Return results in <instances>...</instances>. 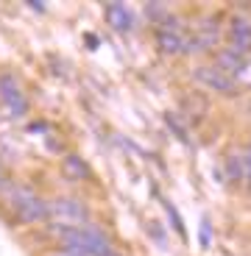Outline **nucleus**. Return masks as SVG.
I'll use <instances>...</instances> for the list:
<instances>
[{"instance_id": "13", "label": "nucleus", "mask_w": 251, "mask_h": 256, "mask_svg": "<svg viewBox=\"0 0 251 256\" xmlns=\"http://www.w3.org/2000/svg\"><path fill=\"white\" fill-rule=\"evenodd\" d=\"M145 14H148V17H165V14H167V8L165 6H148V8H145Z\"/></svg>"}, {"instance_id": "1", "label": "nucleus", "mask_w": 251, "mask_h": 256, "mask_svg": "<svg viewBox=\"0 0 251 256\" xmlns=\"http://www.w3.org/2000/svg\"><path fill=\"white\" fill-rule=\"evenodd\" d=\"M59 242L73 256H112V240L98 226H76V228H59Z\"/></svg>"}, {"instance_id": "8", "label": "nucleus", "mask_w": 251, "mask_h": 256, "mask_svg": "<svg viewBox=\"0 0 251 256\" xmlns=\"http://www.w3.org/2000/svg\"><path fill=\"white\" fill-rule=\"evenodd\" d=\"M218 67L226 72V76H240L243 72V67H245V58H243V53L237 50V48H226V50H220L218 53Z\"/></svg>"}, {"instance_id": "12", "label": "nucleus", "mask_w": 251, "mask_h": 256, "mask_svg": "<svg viewBox=\"0 0 251 256\" xmlns=\"http://www.w3.org/2000/svg\"><path fill=\"white\" fill-rule=\"evenodd\" d=\"M165 209H167V214L173 218V228L179 231L181 237H187V234H184V226H181V218H179V212H176V209H173V206H170V204H165Z\"/></svg>"}, {"instance_id": "15", "label": "nucleus", "mask_w": 251, "mask_h": 256, "mask_svg": "<svg viewBox=\"0 0 251 256\" xmlns=\"http://www.w3.org/2000/svg\"><path fill=\"white\" fill-rule=\"evenodd\" d=\"M48 256H73V254H67V250H53V254H48Z\"/></svg>"}, {"instance_id": "10", "label": "nucleus", "mask_w": 251, "mask_h": 256, "mask_svg": "<svg viewBox=\"0 0 251 256\" xmlns=\"http://www.w3.org/2000/svg\"><path fill=\"white\" fill-rule=\"evenodd\" d=\"M226 170H229V181H232V184H240V181H243V156L232 154L226 159Z\"/></svg>"}, {"instance_id": "2", "label": "nucleus", "mask_w": 251, "mask_h": 256, "mask_svg": "<svg viewBox=\"0 0 251 256\" xmlns=\"http://www.w3.org/2000/svg\"><path fill=\"white\" fill-rule=\"evenodd\" d=\"M9 190V206H12L14 218L20 223H45L48 220V200L39 198L34 190L23 184H14V186H6Z\"/></svg>"}, {"instance_id": "16", "label": "nucleus", "mask_w": 251, "mask_h": 256, "mask_svg": "<svg viewBox=\"0 0 251 256\" xmlns=\"http://www.w3.org/2000/svg\"><path fill=\"white\" fill-rule=\"evenodd\" d=\"M6 186V176H3V167H0V190Z\"/></svg>"}, {"instance_id": "7", "label": "nucleus", "mask_w": 251, "mask_h": 256, "mask_svg": "<svg viewBox=\"0 0 251 256\" xmlns=\"http://www.w3.org/2000/svg\"><path fill=\"white\" fill-rule=\"evenodd\" d=\"M103 17H106V22L115 31H131V26H134V17H131V12L123 3H106L103 6Z\"/></svg>"}, {"instance_id": "14", "label": "nucleus", "mask_w": 251, "mask_h": 256, "mask_svg": "<svg viewBox=\"0 0 251 256\" xmlns=\"http://www.w3.org/2000/svg\"><path fill=\"white\" fill-rule=\"evenodd\" d=\"M201 245H204V248L209 245V220L206 218H204V223H201Z\"/></svg>"}, {"instance_id": "5", "label": "nucleus", "mask_w": 251, "mask_h": 256, "mask_svg": "<svg viewBox=\"0 0 251 256\" xmlns=\"http://www.w3.org/2000/svg\"><path fill=\"white\" fill-rule=\"evenodd\" d=\"M195 78H198L204 86H209V90H215V92H223V95H232V90H234V78L226 76L220 67H198V70H195Z\"/></svg>"}, {"instance_id": "9", "label": "nucleus", "mask_w": 251, "mask_h": 256, "mask_svg": "<svg viewBox=\"0 0 251 256\" xmlns=\"http://www.w3.org/2000/svg\"><path fill=\"white\" fill-rule=\"evenodd\" d=\"M232 39H234V48L240 53L251 50V22L243 17H234L232 20Z\"/></svg>"}, {"instance_id": "11", "label": "nucleus", "mask_w": 251, "mask_h": 256, "mask_svg": "<svg viewBox=\"0 0 251 256\" xmlns=\"http://www.w3.org/2000/svg\"><path fill=\"white\" fill-rule=\"evenodd\" d=\"M240 156H243V181H245V186L251 190V145L245 148Z\"/></svg>"}, {"instance_id": "4", "label": "nucleus", "mask_w": 251, "mask_h": 256, "mask_svg": "<svg viewBox=\"0 0 251 256\" xmlns=\"http://www.w3.org/2000/svg\"><path fill=\"white\" fill-rule=\"evenodd\" d=\"M0 103L6 106L9 117H26L28 114V98L20 86L14 72H0Z\"/></svg>"}, {"instance_id": "6", "label": "nucleus", "mask_w": 251, "mask_h": 256, "mask_svg": "<svg viewBox=\"0 0 251 256\" xmlns=\"http://www.w3.org/2000/svg\"><path fill=\"white\" fill-rule=\"evenodd\" d=\"M59 170H62V176H65L67 181H73V184H78V181H87V178L92 176L87 159H84V156H78V154L62 156V164H59Z\"/></svg>"}, {"instance_id": "3", "label": "nucleus", "mask_w": 251, "mask_h": 256, "mask_svg": "<svg viewBox=\"0 0 251 256\" xmlns=\"http://www.w3.org/2000/svg\"><path fill=\"white\" fill-rule=\"evenodd\" d=\"M48 220L59 228H76V226L90 223V206L81 198L73 195H59V198L48 200Z\"/></svg>"}]
</instances>
